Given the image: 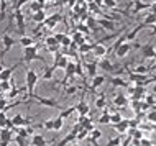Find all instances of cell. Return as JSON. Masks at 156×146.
Listing matches in <instances>:
<instances>
[{"instance_id":"cell-1","label":"cell","mask_w":156,"mask_h":146,"mask_svg":"<svg viewBox=\"0 0 156 146\" xmlns=\"http://www.w3.org/2000/svg\"><path fill=\"white\" fill-rule=\"evenodd\" d=\"M143 49V56H145V59H153L154 57V46H153V43H148V44H145V46L141 48Z\"/></svg>"},{"instance_id":"cell-2","label":"cell","mask_w":156,"mask_h":146,"mask_svg":"<svg viewBox=\"0 0 156 146\" xmlns=\"http://www.w3.org/2000/svg\"><path fill=\"white\" fill-rule=\"evenodd\" d=\"M133 15H136L138 12H141V10H146V8H151V3H145V2H141V0H133Z\"/></svg>"},{"instance_id":"cell-3","label":"cell","mask_w":156,"mask_h":146,"mask_svg":"<svg viewBox=\"0 0 156 146\" xmlns=\"http://www.w3.org/2000/svg\"><path fill=\"white\" fill-rule=\"evenodd\" d=\"M130 49H132V46H130L128 43H122L120 46H117V56H119V57H125L126 54L130 53Z\"/></svg>"},{"instance_id":"cell-4","label":"cell","mask_w":156,"mask_h":146,"mask_svg":"<svg viewBox=\"0 0 156 146\" xmlns=\"http://www.w3.org/2000/svg\"><path fill=\"white\" fill-rule=\"evenodd\" d=\"M113 102H115L117 107H126L128 100H126V97H125L123 94H120V95H117V97H115V100H113Z\"/></svg>"},{"instance_id":"cell-5","label":"cell","mask_w":156,"mask_h":146,"mask_svg":"<svg viewBox=\"0 0 156 146\" xmlns=\"http://www.w3.org/2000/svg\"><path fill=\"white\" fill-rule=\"evenodd\" d=\"M143 25H145V26H150V25H156V16H154V13L146 15V18L143 20Z\"/></svg>"},{"instance_id":"cell-6","label":"cell","mask_w":156,"mask_h":146,"mask_svg":"<svg viewBox=\"0 0 156 146\" xmlns=\"http://www.w3.org/2000/svg\"><path fill=\"white\" fill-rule=\"evenodd\" d=\"M143 26H145V25L141 23L140 26H136V28H135V30H133L132 33H128V35H125V38L128 40V41H132V40H135V38H136V35H138V31H140V30H141Z\"/></svg>"},{"instance_id":"cell-7","label":"cell","mask_w":156,"mask_h":146,"mask_svg":"<svg viewBox=\"0 0 156 146\" xmlns=\"http://www.w3.org/2000/svg\"><path fill=\"white\" fill-rule=\"evenodd\" d=\"M117 130H119L120 133H125L126 131V128H128V120H122L120 123H117Z\"/></svg>"},{"instance_id":"cell-8","label":"cell","mask_w":156,"mask_h":146,"mask_svg":"<svg viewBox=\"0 0 156 146\" xmlns=\"http://www.w3.org/2000/svg\"><path fill=\"white\" fill-rule=\"evenodd\" d=\"M150 71V68H146V66H143V64H140V66H136V68H135L132 72H136V74H145L146 76V72H148Z\"/></svg>"},{"instance_id":"cell-9","label":"cell","mask_w":156,"mask_h":146,"mask_svg":"<svg viewBox=\"0 0 156 146\" xmlns=\"http://www.w3.org/2000/svg\"><path fill=\"white\" fill-rule=\"evenodd\" d=\"M145 115H146V120H148L150 123L156 125V108H154V110H151V112H148V113H145Z\"/></svg>"},{"instance_id":"cell-10","label":"cell","mask_w":156,"mask_h":146,"mask_svg":"<svg viewBox=\"0 0 156 146\" xmlns=\"http://www.w3.org/2000/svg\"><path fill=\"white\" fill-rule=\"evenodd\" d=\"M130 133H132V138H133V140H141V138H145V136H143V131L138 130V128H135V130H132Z\"/></svg>"},{"instance_id":"cell-11","label":"cell","mask_w":156,"mask_h":146,"mask_svg":"<svg viewBox=\"0 0 156 146\" xmlns=\"http://www.w3.org/2000/svg\"><path fill=\"white\" fill-rule=\"evenodd\" d=\"M112 84H113V85H122V87H128V82L122 81V79H119V77L112 79Z\"/></svg>"},{"instance_id":"cell-12","label":"cell","mask_w":156,"mask_h":146,"mask_svg":"<svg viewBox=\"0 0 156 146\" xmlns=\"http://www.w3.org/2000/svg\"><path fill=\"white\" fill-rule=\"evenodd\" d=\"M138 146H153V144H151V141H150V140L141 138V140H140V144H138Z\"/></svg>"},{"instance_id":"cell-13","label":"cell","mask_w":156,"mask_h":146,"mask_svg":"<svg viewBox=\"0 0 156 146\" xmlns=\"http://www.w3.org/2000/svg\"><path fill=\"white\" fill-rule=\"evenodd\" d=\"M122 120H123V118H122V116H120L119 113H115V115H113V116H112V122H113V123H115V125H117V123H120V122H122Z\"/></svg>"},{"instance_id":"cell-14","label":"cell","mask_w":156,"mask_h":146,"mask_svg":"<svg viewBox=\"0 0 156 146\" xmlns=\"http://www.w3.org/2000/svg\"><path fill=\"white\" fill-rule=\"evenodd\" d=\"M100 23H102V26H105L107 30H112V28H113V23L112 22H100Z\"/></svg>"},{"instance_id":"cell-15","label":"cell","mask_w":156,"mask_h":146,"mask_svg":"<svg viewBox=\"0 0 156 146\" xmlns=\"http://www.w3.org/2000/svg\"><path fill=\"white\" fill-rule=\"evenodd\" d=\"M102 66H104V69H107V71H110V69H112V64H110L108 61H104V62H102Z\"/></svg>"},{"instance_id":"cell-16","label":"cell","mask_w":156,"mask_h":146,"mask_svg":"<svg viewBox=\"0 0 156 146\" xmlns=\"http://www.w3.org/2000/svg\"><path fill=\"white\" fill-rule=\"evenodd\" d=\"M100 122H102V123H108V122H110V116H108V115H104Z\"/></svg>"},{"instance_id":"cell-17","label":"cell","mask_w":156,"mask_h":146,"mask_svg":"<svg viewBox=\"0 0 156 146\" xmlns=\"http://www.w3.org/2000/svg\"><path fill=\"white\" fill-rule=\"evenodd\" d=\"M102 82H104V77H97V79H95V82H94V85H100Z\"/></svg>"},{"instance_id":"cell-18","label":"cell","mask_w":156,"mask_h":146,"mask_svg":"<svg viewBox=\"0 0 156 146\" xmlns=\"http://www.w3.org/2000/svg\"><path fill=\"white\" fill-rule=\"evenodd\" d=\"M119 143H120V140H119V138H115V140H112V141H110V144H108V146H115V144H119Z\"/></svg>"},{"instance_id":"cell-19","label":"cell","mask_w":156,"mask_h":146,"mask_svg":"<svg viewBox=\"0 0 156 146\" xmlns=\"http://www.w3.org/2000/svg\"><path fill=\"white\" fill-rule=\"evenodd\" d=\"M97 53H99V56H100V54H104V53H105V48L99 46V48H97Z\"/></svg>"},{"instance_id":"cell-20","label":"cell","mask_w":156,"mask_h":146,"mask_svg":"<svg viewBox=\"0 0 156 146\" xmlns=\"http://www.w3.org/2000/svg\"><path fill=\"white\" fill-rule=\"evenodd\" d=\"M107 5L108 7H115V2H113V0H107Z\"/></svg>"},{"instance_id":"cell-21","label":"cell","mask_w":156,"mask_h":146,"mask_svg":"<svg viewBox=\"0 0 156 146\" xmlns=\"http://www.w3.org/2000/svg\"><path fill=\"white\" fill-rule=\"evenodd\" d=\"M97 105H99V107H102V105H104V97H100V99H99V102H97Z\"/></svg>"},{"instance_id":"cell-22","label":"cell","mask_w":156,"mask_h":146,"mask_svg":"<svg viewBox=\"0 0 156 146\" xmlns=\"http://www.w3.org/2000/svg\"><path fill=\"white\" fill-rule=\"evenodd\" d=\"M154 94H156V84H154Z\"/></svg>"}]
</instances>
